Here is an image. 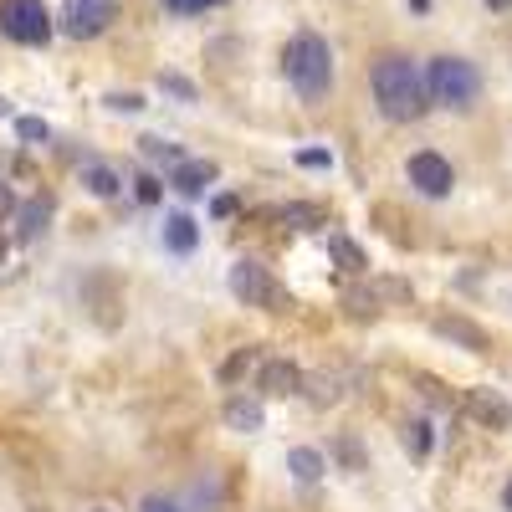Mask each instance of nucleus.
<instances>
[{
  "mask_svg": "<svg viewBox=\"0 0 512 512\" xmlns=\"http://www.w3.org/2000/svg\"><path fill=\"white\" fill-rule=\"evenodd\" d=\"M487 11H512V0H482Z\"/></svg>",
  "mask_w": 512,
  "mask_h": 512,
  "instance_id": "nucleus-27",
  "label": "nucleus"
},
{
  "mask_svg": "<svg viewBox=\"0 0 512 512\" xmlns=\"http://www.w3.org/2000/svg\"><path fill=\"white\" fill-rule=\"evenodd\" d=\"M139 512H185V507H180L175 497H144V502H139Z\"/></svg>",
  "mask_w": 512,
  "mask_h": 512,
  "instance_id": "nucleus-24",
  "label": "nucleus"
},
{
  "mask_svg": "<svg viewBox=\"0 0 512 512\" xmlns=\"http://www.w3.org/2000/svg\"><path fill=\"white\" fill-rule=\"evenodd\" d=\"M405 446H410V456H425V451H431V425L410 420V425H405Z\"/></svg>",
  "mask_w": 512,
  "mask_h": 512,
  "instance_id": "nucleus-17",
  "label": "nucleus"
},
{
  "mask_svg": "<svg viewBox=\"0 0 512 512\" xmlns=\"http://www.w3.org/2000/svg\"><path fill=\"white\" fill-rule=\"evenodd\" d=\"M210 216H236V195H216V200H210Z\"/></svg>",
  "mask_w": 512,
  "mask_h": 512,
  "instance_id": "nucleus-25",
  "label": "nucleus"
},
{
  "mask_svg": "<svg viewBox=\"0 0 512 512\" xmlns=\"http://www.w3.org/2000/svg\"><path fill=\"white\" fill-rule=\"evenodd\" d=\"M221 169L210 164V159H180L175 169H169V185H175L180 195H205L210 185H216Z\"/></svg>",
  "mask_w": 512,
  "mask_h": 512,
  "instance_id": "nucleus-8",
  "label": "nucleus"
},
{
  "mask_svg": "<svg viewBox=\"0 0 512 512\" xmlns=\"http://www.w3.org/2000/svg\"><path fill=\"white\" fill-rule=\"evenodd\" d=\"M502 502H507V512H512V482H507V492H502Z\"/></svg>",
  "mask_w": 512,
  "mask_h": 512,
  "instance_id": "nucleus-28",
  "label": "nucleus"
},
{
  "mask_svg": "<svg viewBox=\"0 0 512 512\" xmlns=\"http://www.w3.org/2000/svg\"><path fill=\"white\" fill-rule=\"evenodd\" d=\"M52 31V11L41 0H0V36H11L16 47H47Z\"/></svg>",
  "mask_w": 512,
  "mask_h": 512,
  "instance_id": "nucleus-4",
  "label": "nucleus"
},
{
  "mask_svg": "<svg viewBox=\"0 0 512 512\" xmlns=\"http://www.w3.org/2000/svg\"><path fill=\"white\" fill-rule=\"evenodd\" d=\"M297 164H303V169H328L333 154L328 149H303V154H297Z\"/></svg>",
  "mask_w": 512,
  "mask_h": 512,
  "instance_id": "nucleus-23",
  "label": "nucleus"
},
{
  "mask_svg": "<svg viewBox=\"0 0 512 512\" xmlns=\"http://www.w3.org/2000/svg\"><path fill=\"white\" fill-rule=\"evenodd\" d=\"M175 16H200V11H216V6H226V0H164Z\"/></svg>",
  "mask_w": 512,
  "mask_h": 512,
  "instance_id": "nucleus-19",
  "label": "nucleus"
},
{
  "mask_svg": "<svg viewBox=\"0 0 512 512\" xmlns=\"http://www.w3.org/2000/svg\"><path fill=\"white\" fill-rule=\"evenodd\" d=\"M405 175H410V185H415L425 200H446V195L456 190V169H451V159H446V154H436V149L410 154Z\"/></svg>",
  "mask_w": 512,
  "mask_h": 512,
  "instance_id": "nucleus-7",
  "label": "nucleus"
},
{
  "mask_svg": "<svg viewBox=\"0 0 512 512\" xmlns=\"http://www.w3.org/2000/svg\"><path fill=\"white\" fill-rule=\"evenodd\" d=\"M256 390L262 395H297L303 390V369L287 364V359H267L262 374H256Z\"/></svg>",
  "mask_w": 512,
  "mask_h": 512,
  "instance_id": "nucleus-9",
  "label": "nucleus"
},
{
  "mask_svg": "<svg viewBox=\"0 0 512 512\" xmlns=\"http://www.w3.org/2000/svg\"><path fill=\"white\" fill-rule=\"evenodd\" d=\"M98 512H108V507H98Z\"/></svg>",
  "mask_w": 512,
  "mask_h": 512,
  "instance_id": "nucleus-30",
  "label": "nucleus"
},
{
  "mask_svg": "<svg viewBox=\"0 0 512 512\" xmlns=\"http://www.w3.org/2000/svg\"><path fill=\"white\" fill-rule=\"evenodd\" d=\"M420 82H425V98H431L436 108L472 113V108H477V98H482V72H477L472 62H466V57H451V52H441V57L425 62Z\"/></svg>",
  "mask_w": 512,
  "mask_h": 512,
  "instance_id": "nucleus-3",
  "label": "nucleus"
},
{
  "mask_svg": "<svg viewBox=\"0 0 512 512\" xmlns=\"http://www.w3.org/2000/svg\"><path fill=\"white\" fill-rule=\"evenodd\" d=\"M16 134H21V144H47L52 128L41 123V118H16Z\"/></svg>",
  "mask_w": 512,
  "mask_h": 512,
  "instance_id": "nucleus-18",
  "label": "nucleus"
},
{
  "mask_svg": "<svg viewBox=\"0 0 512 512\" xmlns=\"http://www.w3.org/2000/svg\"><path fill=\"white\" fill-rule=\"evenodd\" d=\"M328 251H333V256H338V262H344L349 272H364V267H369V256H364L354 241H344V236H333V241H328Z\"/></svg>",
  "mask_w": 512,
  "mask_h": 512,
  "instance_id": "nucleus-16",
  "label": "nucleus"
},
{
  "mask_svg": "<svg viewBox=\"0 0 512 512\" xmlns=\"http://www.w3.org/2000/svg\"><path fill=\"white\" fill-rule=\"evenodd\" d=\"M0 256H6V241H0Z\"/></svg>",
  "mask_w": 512,
  "mask_h": 512,
  "instance_id": "nucleus-29",
  "label": "nucleus"
},
{
  "mask_svg": "<svg viewBox=\"0 0 512 512\" xmlns=\"http://www.w3.org/2000/svg\"><path fill=\"white\" fill-rule=\"evenodd\" d=\"M466 410H472L477 420H487V425H497V431H507V425H512L507 400H502V395H492V390H472V395H466Z\"/></svg>",
  "mask_w": 512,
  "mask_h": 512,
  "instance_id": "nucleus-11",
  "label": "nucleus"
},
{
  "mask_svg": "<svg viewBox=\"0 0 512 512\" xmlns=\"http://www.w3.org/2000/svg\"><path fill=\"white\" fill-rule=\"evenodd\" d=\"M118 21V0H62V16L52 26H62L72 41H93Z\"/></svg>",
  "mask_w": 512,
  "mask_h": 512,
  "instance_id": "nucleus-6",
  "label": "nucleus"
},
{
  "mask_svg": "<svg viewBox=\"0 0 512 512\" xmlns=\"http://www.w3.org/2000/svg\"><path fill=\"white\" fill-rule=\"evenodd\" d=\"M159 88H164V93H175V98H185V103H195V88H190L185 77H175V72H169V77H159Z\"/></svg>",
  "mask_w": 512,
  "mask_h": 512,
  "instance_id": "nucleus-21",
  "label": "nucleus"
},
{
  "mask_svg": "<svg viewBox=\"0 0 512 512\" xmlns=\"http://www.w3.org/2000/svg\"><path fill=\"white\" fill-rule=\"evenodd\" d=\"M108 108H118V113H139L144 98H139V93H108Z\"/></svg>",
  "mask_w": 512,
  "mask_h": 512,
  "instance_id": "nucleus-22",
  "label": "nucleus"
},
{
  "mask_svg": "<svg viewBox=\"0 0 512 512\" xmlns=\"http://www.w3.org/2000/svg\"><path fill=\"white\" fill-rule=\"evenodd\" d=\"M231 292L241 297L246 308H267V313L292 308V297L282 292V282H277L262 262H236V267H231Z\"/></svg>",
  "mask_w": 512,
  "mask_h": 512,
  "instance_id": "nucleus-5",
  "label": "nucleus"
},
{
  "mask_svg": "<svg viewBox=\"0 0 512 512\" xmlns=\"http://www.w3.org/2000/svg\"><path fill=\"white\" fill-rule=\"evenodd\" d=\"M369 88H374V103L390 123H415L431 113V98H425V82H420V67L405 57V52H384L369 72Z\"/></svg>",
  "mask_w": 512,
  "mask_h": 512,
  "instance_id": "nucleus-1",
  "label": "nucleus"
},
{
  "mask_svg": "<svg viewBox=\"0 0 512 512\" xmlns=\"http://www.w3.org/2000/svg\"><path fill=\"white\" fill-rule=\"evenodd\" d=\"M82 185H88V195H98V200H113V195H123V175L113 164H82Z\"/></svg>",
  "mask_w": 512,
  "mask_h": 512,
  "instance_id": "nucleus-12",
  "label": "nucleus"
},
{
  "mask_svg": "<svg viewBox=\"0 0 512 512\" xmlns=\"http://www.w3.org/2000/svg\"><path fill=\"white\" fill-rule=\"evenodd\" d=\"M282 72L303 103H323L333 93V52L318 31H297L282 52Z\"/></svg>",
  "mask_w": 512,
  "mask_h": 512,
  "instance_id": "nucleus-2",
  "label": "nucleus"
},
{
  "mask_svg": "<svg viewBox=\"0 0 512 512\" xmlns=\"http://www.w3.org/2000/svg\"><path fill=\"white\" fill-rule=\"evenodd\" d=\"M226 425H231V431H262V405H256V400H226Z\"/></svg>",
  "mask_w": 512,
  "mask_h": 512,
  "instance_id": "nucleus-15",
  "label": "nucleus"
},
{
  "mask_svg": "<svg viewBox=\"0 0 512 512\" xmlns=\"http://www.w3.org/2000/svg\"><path fill=\"white\" fill-rule=\"evenodd\" d=\"M0 216H16V195L6 185H0Z\"/></svg>",
  "mask_w": 512,
  "mask_h": 512,
  "instance_id": "nucleus-26",
  "label": "nucleus"
},
{
  "mask_svg": "<svg viewBox=\"0 0 512 512\" xmlns=\"http://www.w3.org/2000/svg\"><path fill=\"white\" fill-rule=\"evenodd\" d=\"M164 246L175 256H190L200 246V221L185 216V210H175V216H164Z\"/></svg>",
  "mask_w": 512,
  "mask_h": 512,
  "instance_id": "nucleus-10",
  "label": "nucleus"
},
{
  "mask_svg": "<svg viewBox=\"0 0 512 512\" xmlns=\"http://www.w3.org/2000/svg\"><path fill=\"white\" fill-rule=\"evenodd\" d=\"M134 195H139V205H159V200H164V185H159L154 175H139V180H134Z\"/></svg>",
  "mask_w": 512,
  "mask_h": 512,
  "instance_id": "nucleus-20",
  "label": "nucleus"
},
{
  "mask_svg": "<svg viewBox=\"0 0 512 512\" xmlns=\"http://www.w3.org/2000/svg\"><path fill=\"white\" fill-rule=\"evenodd\" d=\"M287 472H292L297 482H318V477L328 472V461H323V451H313V446H297V451H287Z\"/></svg>",
  "mask_w": 512,
  "mask_h": 512,
  "instance_id": "nucleus-14",
  "label": "nucleus"
},
{
  "mask_svg": "<svg viewBox=\"0 0 512 512\" xmlns=\"http://www.w3.org/2000/svg\"><path fill=\"white\" fill-rule=\"evenodd\" d=\"M47 216H52V200H47V195H36V200L16 205V226H21V241H31V236H41V231H47Z\"/></svg>",
  "mask_w": 512,
  "mask_h": 512,
  "instance_id": "nucleus-13",
  "label": "nucleus"
}]
</instances>
